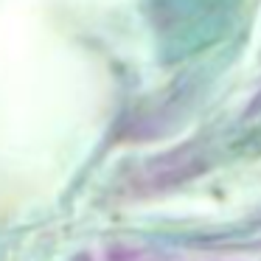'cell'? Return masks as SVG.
<instances>
[{
  "mask_svg": "<svg viewBox=\"0 0 261 261\" xmlns=\"http://www.w3.org/2000/svg\"><path fill=\"white\" fill-rule=\"evenodd\" d=\"M82 261H261L255 253H219V250H171V247H143V244H113L85 255Z\"/></svg>",
  "mask_w": 261,
  "mask_h": 261,
  "instance_id": "obj_1",
  "label": "cell"
}]
</instances>
